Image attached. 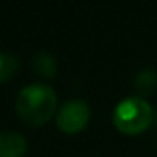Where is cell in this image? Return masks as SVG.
<instances>
[{"mask_svg":"<svg viewBox=\"0 0 157 157\" xmlns=\"http://www.w3.org/2000/svg\"><path fill=\"white\" fill-rule=\"evenodd\" d=\"M58 105V96L54 90L42 83L27 85L17 93L15 108L17 113L29 125H41L51 118Z\"/></svg>","mask_w":157,"mask_h":157,"instance_id":"cell-1","label":"cell"},{"mask_svg":"<svg viewBox=\"0 0 157 157\" xmlns=\"http://www.w3.org/2000/svg\"><path fill=\"white\" fill-rule=\"evenodd\" d=\"M154 110L140 96L123 98L113 110V123L125 133H139L152 122Z\"/></svg>","mask_w":157,"mask_h":157,"instance_id":"cell-2","label":"cell"},{"mask_svg":"<svg viewBox=\"0 0 157 157\" xmlns=\"http://www.w3.org/2000/svg\"><path fill=\"white\" fill-rule=\"evenodd\" d=\"M90 118V106L85 100L73 98L68 100L64 105L59 108V113L56 117L58 127L68 133L78 132L88 123Z\"/></svg>","mask_w":157,"mask_h":157,"instance_id":"cell-3","label":"cell"},{"mask_svg":"<svg viewBox=\"0 0 157 157\" xmlns=\"http://www.w3.org/2000/svg\"><path fill=\"white\" fill-rule=\"evenodd\" d=\"M27 149V140L14 130L0 132V157H21Z\"/></svg>","mask_w":157,"mask_h":157,"instance_id":"cell-4","label":"cell"},{"mask_svg":"<svg viewBox=\"0 0 157 157\" xmlns=\"http://www.w3.org/2000/svg\"><path fill=\"white\" fill-rule=\"evenodd\" d=\"M32 66L42 76H52L56 73V61L48 51L36 52L34 58H32Z\"/></svg>","mask_w":157,"mask_h":157,"instance_id":"cell-5","label":"cell"},{"mask_svg":"<svg viewBox=\"0 0 157 157\" xmlns=\"http://www.w3.org/2000/svg\"><path fill=\"white\" fill-rule=\"evenodd\" d=\"M19 68V59L10 51H0V81L9 79Z\"/></svg>","mask_w":157,"mask_h":157,"instance_id":"cell-6","label":"cell"},{"mask_svg":"<svg viewBox=\"0 0 157 157\" xmlns=\"http://www.w3.org/2000/svg\"><path fill=\"white\" fill-rule=\"evenodd\" d=\"M135 86L140 93H149L157 86V71L155 69L145 68L137 75L135 78Z\"/></svg>","mask_w":157,"mask_h":157,"instance_id":"cell-7","label":"cell"}]
</instances>
